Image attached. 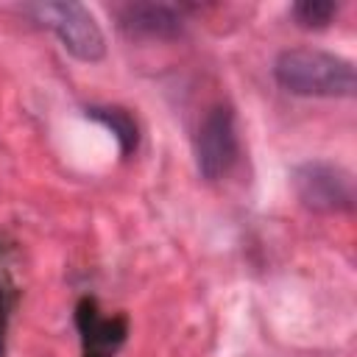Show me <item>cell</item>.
Here are the masks:
<instances>
[{
    "label": "cell",
    "instance_id": "cell-1",
    "mask_svg": "<svg viewBox=\"0 0 357 357\" xmlns=\"http://www.w3.org/2000/svg\"><path fill=\"white\" fill-rule=\"evenodd\" d=\"M273 75L282 89L301 98H354L357 92L354 64L315 47L282 50L273 61Z\"/></svg>",
    "mask_w": 357,
    "mask_h": 357
},
{
    "label": "cell",
    "instance_id": "cell-2",
    "mask_svg": "<svg viewBox=\"0 0 357 357\" xmlns=\"http://www.w3.org/2000/svg\"><path fill=\"white\" fill-rule=\"evenodd\" d=\"M28 14H33L36 22L47 25L59 42L64 45V50L81 61H100L106 53V39L100 25L95 22V17L81 6V3H33L25 8Z\"/></svg>",
    "mask_w": 357,
    "mask_h": 357
},
{
    "label": "cell",
    "instance_id": "cell-3",
    "mask_svg": "<svg viewBox=\"0 0 357 357\" xmlns=\"http://www.w3.org/2000/svg\"><path fill=\"white\" fill-rule=\"evenodd\" d=\"M293 190L307 209L346 212L354 206V178L329 162H304L293 170Z\"/></svg>",
    "mask_w": 357,
    "mask_h": 357
},
{
    "label": "cell",
    "instance_id": "cell-4",
    "mask_svg": "<svg viewBox=\"0 0 357 357\" xmlns=\"http://www.w3.org/2000/svg\"><path fill=\"white\" fill-rule=\"evenodd\" d=\"M237 159V134H234V117L229 109L218 106L212 109L204 123L198 126L195 137V162L198 173L206 181H218L231 170Z\"/></svg>",
    "mask_w": 357,
    "mask_h": 357
},
{
    "label": "cell",
    "instance_id": "cell-5",
    "mask_svg": "<svg viewBox=\"0 0 357 357\" xmlns=\"http://www.w3.org/2000/svg\"><path fill=\"white\" fill-rule=\"evenodd\" d=\"M123 28L145 36H176L181 31L178 17L165 6H126L123 8Z\"/></svg>",
    "mask_w": 357,
    "mask_h": 357
},
{
    "label": "cell",
    "instance_id": "cell-6",
    "mask_svg": "<svg viewBox=\"0 0 357 357\" xmlns=\"http://www.w3.org/2000/svg\"><path fill=\"white\" fill-rule=\"evenodd\" d=\"M335 11H337V6L332 0H304L293 8L298 25H304V28H324Z\"/></svg>",
    "mask_w": 357,
    "mask_h": 357
},
{
    "label": "cell",
    "instance_id": "cell-7",
    "mask_svg": "<svg viewBox=\"0 0 357 357\" xmlns=\"http://www.w3.org/2000/svg\"><path fill=\"white\" fill-rule=\"evenodd\" d=\"M95 117H100L117 137H120V142H123V151H131V145H134V139H137V134H134V123L123 114V112H117V109H95L92 112Z\"/></svg>",
    "mask_w": 357,
    "mask_h": 357
}]
</instances>
